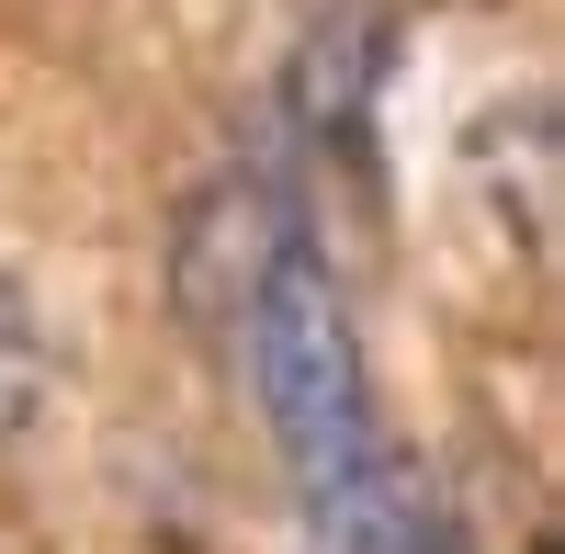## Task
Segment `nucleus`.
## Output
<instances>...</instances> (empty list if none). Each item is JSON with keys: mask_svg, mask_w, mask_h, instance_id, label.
I'll return each mask as SVG.
<instances>
[{"mask_svg": "<svg viewBox=\"0 0 565 554\" xmlns=\"http://www.w3.org/2000/svg\"><path fill=\"white\" fill-rule=\"evenodd\" d=\"M249 362V396L295 465L306 521L340 543V554H452V521L430 476L407 465L373 419V385H362V340H351V306H340V271H328L317 238H282L271 271L249 284L238 340Z\"/></svg>", "mask_w": 565, "mask_h": 554, "instance_id": "obj_1", "label": "nucleus"}, {"mask_svg": "<svg viewBox=\"0 0 565 554\" xmlns=\"http://www.w3.org/2000/svg\"><path fill=\"white\" fill-rule=\"evenodd\" d=\"M282 238H306V226H295V204H282L271 181H215L193 204V226H181V306H193L215 340H238L249 284L271 271Z\"/></svg>", "mask_w": 565, "mask_h": 554, "instance_id": "obj_2", "label": "nucleus"}, {"mask_svg": "<svg viewBox=\"0 0 565 554\" xmlns=\"http://www.w3.org/2000/svg\"><path fill=\"white\" fill-rule=\"evenodd\" d=\"M45 407V340H34V306L0 284V441Z\"/></svg>", "mask_w": 565, "mask_h": 554, "instance_id": "obj_3", "label": "nucleus"}]
</instances>
